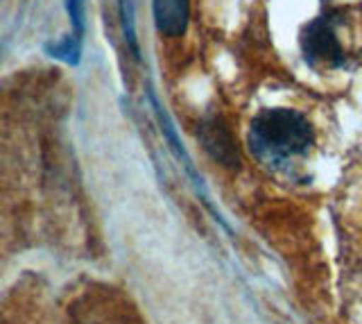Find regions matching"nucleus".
<instances>
[{
  "label": "nucleus",
  "instance_id": "1",
  "mask_svg": "<svg viewBox=\"0 0 362 324\" xmlns=\"http://www.w3.org/2000/svg\"><path fill=\"white\" fill-rule=\"evenodd\" d=\"M249 143L260 159L281 163L310 148L313 125L294 109H265L252 122Z\"/></svg>",
  "mask_w": 362,
  "mask_h": 324
},
{
  "label": "nucleus",
  "instance_id": "2",
  "mask_svg": "<svg viewBox=\"0 0 362 324\" xmlns=\"http://www.w3.org/2000/svg\"><path fill=\"white\" fill-rule=\"evenodd\" d=\"M301 48L313 64L339 66L344 62L339 39L335 37V30L326 18H317L305 25V30L301 32Z\"/></svg>",
  "mask_w": 362,
  "mask_h": 324
},
{
  "label": "nucleus",
  "instance_id": "3",
  "mask_svg": "<svg viewBox=\"0 0 362 324\" xmlns=\"http://www.w3.org/2000/svg\"><path fill=\"white\" fill-rule=\"evenodd\" d=\"M199 141L206 148V152L213 156L215 161L222 166H238L240 161V152H238V145L231 129L226 127V122L220 118H206L199 122Z\"/></svg>",
  "mask_w": 362,
  "mask_h": 324
},
{
  "label": "nucleus",
  "instance_id": "4",
  "mask_svg": "<svg viewBox=\"0 0 362 324\" xmlns=\"http://www.w3.org/2000/svg\"><path fill=\"white\" fill-rule=\"evenodd\" d=\"M190 21V0H154V23L163 37H181Z\"/></svg>",
  "mask_w": 362,
  "mask_h": 324
},
{
  "label": "nucleus",
  "instance_id": "5",
  "mask_svg": "<svg viewBox=\"0 0 362 324\" xmlns=\"http://www.w3.org/2000/svg\"><path fill=\"white\" fill-rule=\"evenodd\" d=\"M45 52L54 59H62L71 66L79 64V54H82V46H79V37H66L62 41L45 43Z\"/></svg>",
  "mask_w": 362,
  "mask_h": 324
},
{
  "label": "nucleus",
  "instance_id": "6",
  "mask_svg": "<svg viewBox=\"0 0 362 324\" xmlns=\"http://www.w3.org/2000/svg\"><path fill=\"white\" fill-rule=\"evenodd\" d=\"M120 14H122L124 39H127L134 57H139V41H136V30H134V9H132L129 0H120Z\"/></svg>",
  "mask_w": 362,
  "mask_h": 324
},
{
  "label": "nucleus",
  "instance_id": "7",
  "mask_svg": "<svg viewBox=\"0 0 362 324\" xmlns=\"http://www.w3.org/2000/svg\"><path fill=\"white\" fill-rule=\"evenodd\" d=\"M68 16H71V25L75 30V37L84 35V0H66Z\"/></svg>",
  "mask_w": 362,
  "mask_h": 324
}]
</instances>
